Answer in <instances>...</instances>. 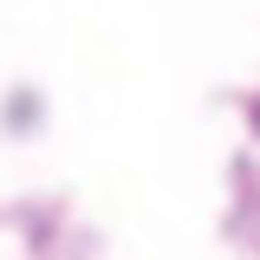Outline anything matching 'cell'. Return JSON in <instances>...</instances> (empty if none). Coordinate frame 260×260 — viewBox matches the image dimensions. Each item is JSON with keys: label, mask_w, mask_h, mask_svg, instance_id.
<instances>
[]
</instances>
